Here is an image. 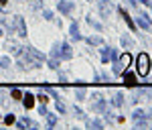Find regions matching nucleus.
I'll return each mask as SVG.
<instances>
[{
	"label": "nucleus",
	"mask_w": 152,
	"mask_h": 130,
	"mask_svg": "<svg viewBox=\"0 0 152 130\" xmlns=\"http://www.w3.org/2000/svg\"><path fill=\"white\" fill-rule=\"evenodd\" d=\"M124 84H126V86H136V77H134V75H132V73H128V75H124Z\"/></svg>",
	"instance_id": "obj_2"
},
{
	"label": "nucleus",
	"mask_w": 152,
	"mask_h": 130,
	"mask_svg": "<svg viewBox=\"0 0 152 130\" xmlns=\"http://www.w3.org/2000/svg\"><path fill=\"white\" fill-rule=\"evenodd\" d=\"M122 63H124V67L130 63V55H128V53H124V55H122Z\"/></svg>",
	"instance_id": "obj_4"
},
{
	"label": "nucleus",
	"mask_w": 152,
	"mask_h": 130,
	"mask_svg": "<svg viewBox=\"0 0 152 130\" xmlns=\"http://www.w3.org/2000/svg\"><path fill=\"white\" fill-rule=\"evenodd\" d=\"M4 122H6L8 126H10V124H14V116H6V118H4Z\"/></svg>",
	"instance_id": "obj_6"
},
{
	"label": "nucleus",
	"mask_w": 152,
	"mask_h": 130,
	"mask_svg": "<svg viewBox=\"0 0 152 130\" xmlns=\"http://www.w3.org/2000/svg\"><path fill=\"white\" fill-rule=\"evenodd\" d=\"M0 4H6V0H0Z\"/></svg>",
	"instance_id": "obj_7"
},
{
	"label": "nucleus",
	"mask_w": 152,
	"mask_h": 130,
	"mask_svg": "<svg viewBox=\"0 0 152 130\" xmlns=\"http://www.w3.org/2000/svg\"><path fill=\"white\" fill-rule=\"evenodd\" d=\"M148 55H144V53H140L138 57H136V69H138V73L140 75H144L146 71H148Z\"/></svg>",
	"instance_id": "obj_1"
},
{
	"label": "nucleus",
	"mask_w": 152,
	"mask_h": 130,
	"mask_svg": "<svg viewBox=\"0 0 152 130\" xmlns=\"http://www.w3.org/2000/svg\"><path fill=\"white\" fill-rule=\"evenodd\" d=\"M12 98H14V100H20V98H22V93H20L18 89H14V91H12Z\"/></svg>",
	"instance_id": "obj_5"
},
{
	"label": "nucleus",
	"mask_w": 152,
	"mask_h": 130,
	"mask_svg": "<svg viewBox=\"0 0 152 130\" xmlns=\"http://www.w3.org/2000/svg\"><path fill=\"white\" fill-rule=\"evenodd\" d=\"M25 106H27V108H33V106H35V98H33L31 93L25 96Z\"/></svg>",
	"instance_id": "obj_3"
}]
</instances>
